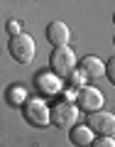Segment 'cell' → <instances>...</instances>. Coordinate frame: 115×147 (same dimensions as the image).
Segmentation results:
<instances>
[{
    "label": "cell",
    "mask_w": 115,
    "mask_h": 147,
    "mask_svg": "<svg viewBox=\"0 0 115 147\" xmlns=\"http://www.w3.org/2000/svg\"><path fill=\"white\" fill-rule=\"evenodd\" d=\"M27 100V91L22 88V86H10L7 88V103L10 105H20Z\"/></svg>",
    "instance_id": "obj_11"
},
{
    "label": "cell",
    "mask_w": 115,
    "mask_h": 147,
    "mask_svg": "<svg viewBox=\"0 0 115 147\" xmlns=\"http://www.w3.org/2000/svg\"><path fill=\"white\" fill-rule=\"evenodd\" d=\"M93 135H95V132L91 130L88 125H73V127H71V132H69L71 142H73V145H79V147L91 145V142H93Z\"/></svg>",
    "instance_id": "obj_10"
},
{
    "label": "cell",
    "mask_w": 115,
    "mask_h": 147,
    "mask_svg": "<svg viewBox=\"0 0 115 147\" xmlns=\"http://www.w3.org/2000/svg\"><path fill=\"white\" fill-rule=\"evenodd\" d=\"M113 22H115V15H113Z\"/></svg>",
    "instance_id": "obj_16"
},
{
    "label": "cell",
    "mask_w": 115,
    "mask_h": 147,
    "mask_svg": "<svg viewBox=\"0 0 115 147\" xmlns=\"http://www.w3.org/2000/svg\"><path fill=\"white\" fill-rule=\"evenodd\" d=\"M91 147H115V140H113V137H105V135H100V137H93Z\"/></svg>",
    "instance_id": "obj_12"
},
{
    "label": "cell",
    "mask_w": 115,
    "mask_h": 147,
    "mask_svg": "<svg viewBox=\"0 0 115 147\" xmlns=\"http://www.w3.org/2000/svg\"><path fill=\"white\" fill-rule=\"evenodd\" d=\"M103 103H105L103 93L98 88H93V86H83L76 93V108L83 110V113H95V110L103 108Z\"/></svg>",
    "instance_id": "obj_5"
},
{
    "label": "cell",
    "mask_w": 115,
    "mask_h": 147,
    "mask_svg": "<svg viewBox=\"0 0 115 147\" xmlns=\"http://www.w3.org/2000/svg\"><path fill=\"white\" fill-rule=\"evenodd\" d=\"M76 64H79V57H76V52H73L69 44H64V47H54V52L49 54V66H52V71L56 74L59 79L71 76L73 69H76Z\"/></svg>",
    "instance_id": "obj_1"
},
{
    "label": "cell",
    "mask_w": 115,
    "mask_h": 147,
    "mask_svg": "<svg viewBox=\"0 0 115 147\" xmlns=\"http://www.w3.org/2000/svg\"><path fill=\"white\" fill-rule=\"evenodd\" d=\"M113 42H115V39H113Z\"/></svg>",
    "instance_id": "obj_17"
},
{
    "label": "cell",
    "mask_w": 115,
    "mask_h": 147,
    "mask_svg": "<svg viewBox=\"0 0 115 147\" xmlns=\"http://www.w3.org/2000/svg\"><path fill=\"white\" fill-rule=\"evenodd\" d=\"M7 52L15 59L17 64H30L34 59V39L25 32H17L10 34V42H7Z\"/></svg>",
    "instance_id": "obj_2"
},
{
    "label": "cell",
    "mask_w": 115,
    "mask_h": 147,
    "mask_svg": "<svg viewBox=\"0 0 115 147\" xmlns=\"http://www.w3.org/2000/svg\"><path fill=\"white\" fill-rule=\"evenodd\" d=\"M49 120L59 127V130H71L79 120V108L71 100H59L49 108Z\"/></svg>",
    "instance_id": "obj_3"
},
{
    "label": "cell",
    "mask_w": 115,
    "mask_h": 147,
    "mask_svg": "<svg viewBox=\"0 0 115 147\" xmlns=\"http://www.w3.org/2000/svg\"><path fill=\"white\" fill-rule=\"evenodd\" d=\"M34 86L39 93L44 96H56L59 91H61V79H59L54 71H39L34 76Z\"/></svg>",
    "instance_id": "obj_7"
},
{
    "label": "cell",
    "mask_w": 115,
    "mask_h": 147,
    "mask_svg": "<svg viewBox=\"0 0 115 147\" xmlns=\"http://www.w3.org/2000/svg\"><path fill=\"white\" fill-rule=\"evenodd\" d=\"M25 120L30 123V125H34V127H47L49 123V108H47V103L44 100H39V98H30V100H25Z\"/></svg>",
    "instance_id": "obj_4"
},
{
    "label": "cell",
    "mask_w": 115,
    "mask_h": 147,
    "mask_svg": "<svg viewBox=\"0 0 115 147\" xmlns=\"http://www.w3.org/2000/svg\"><path fill=\"white\" fill-rule=\"evenodd\" d=\"M105 76H108V81L115 86V57H110L108 64H105Z\"/></svg>",
    "instance_id": "obj_13"
},
{
    "label": "cell",
    "mask_w": 115,
    "mask_h": 147,
    "mask_svg": "<svg viewBox=\"0 0 115 147\" xmlns=\"http://www.w3.org/2000/svg\"><path fill=\"white\" fill-rule=\"evenodd\" d=\"M81 81H86L81 74H71V84H73V86H79V88H81Z\"/></svg>",
    "instance_id": "obj_14"
},
{
    "label": "cell",
    "mask_w": 115,
    "mask_h": 147,
    "mask_svg": "<svg viewBox=\"0 0 115 147\" xmlns=\"http://www.w3.org/2000/svg\"><path fill=\"white\" fill-rule=\"evenodd\" d=\"M7 32H10V34H17V32H20V25H17V22H7Z\"/></svg>",
    "instance_id": "obj_15"
},
{
    "label": "cell",
    "mask_w": 115,
    "mask_h": 147,
    "mask_svg": "<svg viewBox=\"0 0 115 147\" xmlns=\"http://www.w3.org/2000/svg\"><path fill=\"white\" fill-rule=\"evenodd\" d=\"M69 37H71V32H69V25L61 20H52L47 25V39L54 44V47H64V44H69Z\"/></svg>",
    "instance_id": "obj_9"
},
{
    "label": "cell",
    "mask_w": 115,
    "mask_h": 147,
    "mask_svg": "<svg viewBox=\"0 0 115 147\" xmlns=\"http://www.w3.org/2000/svg\"><path fill=\"white\" fill-rule=\"evenodd\" d=\"M86 125H88L93 132H98V135L113 137L115 135V113H105L103 108L95 110V113H88Z\"/></svg>",
    "instance_id": "obj_6"
},
{
    "label": "cell",
    "mask_w": 115,
    "mask_h": 147,
    "mask_svg": "<svg viewBox=\"0 0 115 147\" xmlns=\"http://www.w3.org/2000/svg\"><path fill=\"white\" fill-rule=\"evenodd\" d=\"M81 76L86 81H98L100 76H105V64L100 61L98 57H83L81 59Z\"/></svg>",
    "instance_id": "obj_8"
}]
</instances>
